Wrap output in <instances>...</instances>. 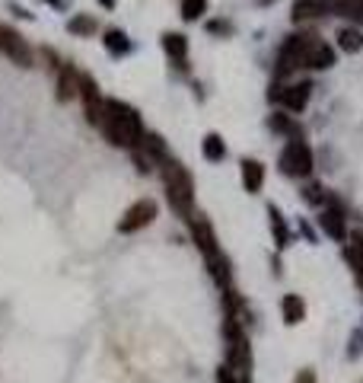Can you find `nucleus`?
Segmentation results:
<instances>
[{"label": "nucleus", "mask_w": 363, "mask_h": 383, "mask_svg": "<svg viewBox=\"0 0 363 383\" xmlns=\"http://www.w3.org/2000/svg\"><path fill=\"white\" fill-rule=\"evenodd\" d=\"M103 134L115 147H131L138 150L144 141V125H140L138 109H131L121 99H105V115H103Z\"/></svg>", "instance_id": "nucleus-1"}, {"label": "nucleus", "mask_w": 363, "mask_h": 383, "mask_svg": "<svg viewBox=\"0 0 363 383\" xmlns=\"http://www.w3.org/2000/svg\"><path fill=\"white\" fill-rule=\"evenodd\" d=\"M223 335H226V368L233 370L236 383H249V374H252V349H249V335L242 329L239 316L226 313Z\"/></svg>", "instance_id": "nucleus-2"}, {"label": "nucleus", "mask_w": 363, "mask_h": 383, "mask_svg": "<svg viewBox=\"0 0 363 383\" xmlns=\"http://www.w3.org/2000/svg\"><path fill=\"white\" fill-rule=\"evenodd\" d=\"M192 237H194V243H198V249L204 252V262H207V268H211L213 281L230 291V262H226V256L220 252L217 233H213V227H211L207 217L192 214Z\"/></svg>", "instance_id": "nucleus-3"}, {"label": "nucleus", "mask_w": 363, "mask_h": 383, "mask_svg": "<svg viewBox=\"0 0 363 383\" xmlns=\"http://www.w3.org/2000/svg\"><path fill=\"white\" fill-rule=\"evenodd\" d=\"M163 182H166V195H169V205L176 214L192 217V205H194V182L192 173H188L182 163L166 160L163 163Z\"/></svg>", "instance_id": "nucleus-4"}, {"label": "nucleus", "mask_w": 363, "mask_h": 383, "mask_svg": "<svg viewBox=\"0 0 363 383\" xmlns=\"http://www.w3.org/2000/svg\"><path fill=\"white\" fill-rule=\"evenodd\" d=\"M315 42H319V39H315V35H306V32L290 35L287 42L281 45V51H277V77H287L290 70L306 67V55Z\"/></svg>", "instance_id": "nucleus-5"}, {"label": "nucleus", "mask_w": 363, "mask_h": 383, "mask_svg": "<svg viewBox=\"0 0 363 383\" xmlns=\"http://www.w3.org/2000/svg\"><path fill=\"white\" fill-rule=\"evenodd\" d=\"M281 169L287 176H309L312 173V150L303 138H290L281 153Z\"/></svg>", "instance_id": "nucleus-6"}, {"label": "nucleus", "mask_w": 363, "mask_h": 383, "mask_svg": "<svg viewBox=\"0 0 363 383\" xmlns=\"http://www.w3.org/2000/svg\"><path fill=\"white\" fill-rule=\"evenodd\" d=\"M0 51H4V55H7L16 67H32V61H35L32 45H29L26 39H22L16 29H10V26H0Z\"/></svg>", "instance_id": "nucleus-7"}, {"label": "nucleus", "mask_w": 363, "mask_h": 383, "mask_svg": "<svg viewBox=\"0 0 363 383\" xmlns=\"http://www.w3.org/2000/svg\"><path fill=\"white\" fill-rule=\"evenodd\" d=\"M80 99H83V112H86V122L89 125H103V115H105V99L99 96V86L93 80V74H80Z\"/></svg>", "instance_id": "nucleus-8"}, {"label": "nucleus", "mask_w": 363, "mask_h": 383, "mask_svg": "<svg viewBox=\"0 0 363 383\" xmlns=\"http://www.w3.org/2000/svg\"><path fill=\"white\" fill-rule=\"evenodd\" d=\"M153 217H157V202L153 198H140V202H134L124 211V217L118 221V230L121 233H138L147 223H153Z\"/></svg>", "instance_id": "nucleus-9"}, {"label": "nucleus", "mask_w": 363, "mask_h": 383, "mask_svg": "<svg viewBox=\"0 0 363 383\" xmlns=\"http://www.w3.org/2000/svg\"><path fill=\"white\" fill-rule=\"evenodd\" d=\"M268 96H271V103H284L287 105L290 112H303L309 105V96H312V84H306V80H303V84H290V86H271V93H268Z\"/></svg>", "instance_id": "nucleus-10"}, {"label": "nucleus", "mask_w": 363, "mask_h": 383, "mask_svg": "<svg viewBox=\"0 0 363 383\" xmlns=\"http://www.w3.org/2000/svg\"><path fill=\"white\" fill-rule=\"evenodd\" d=\"M319 227L329 233L331 240H348V221H344V211L338 205H325L322 214H319Z\"/></svg>", "instance_id": "nucleus-11"}, {"label": "nucleus", "mask_w": 363, "mask_h": 383, "mask_svg": "<svg viewBox=\"0 0 363 383\" xmlns=\"http://www.w3.org/2000/svg\"><path fill=\"white\" fill-rule=\"evenodd\" d=\"M58 103H70L74 96H80V74H77L74 64H61L58 70Z\"/></svg>", "instance_id": "nucleus-12"}, {"label": "nucleus", "mask_w": 363, "mask_h": 383, "mask_svg": "<svg viewBox=\"0 0 363 383\" xmlns=\"http://www.w3.org/2000/svg\"><path fill=\"white\" fill-rule=\"evenodd\" d=\"M242 186H246L249 195L261 192V186H265V167L258 160H242Z\"/></svg>", "instance_id": "nucleus-13"}, {"label": "nucleus", "mask_w": 363, "mask_h": 383, "mask_svg": "<svg viewBox=\"0 0 363 383\" xmlns=\"http://www.w3.org/2000/svg\"><path fill=\"white\" fill-rule=\"evenodd\" d=\"M281 313H284V323H287V326H296V323H303V316H306V304H303L300 294H284Z\"/></svg>", "instance_id": "nucleus-14"}, {"label": "nucleus", "mask_w": 363, "mask_h": 383, "mask_svg": "<svg viewBox=\"0 0 363 383\" xmlns=\"http://www.w3.org/2000/svg\"><path fill=\"white\" fill-rule=\"evenodd\" d=\"M335 64V48L325 42H315L306 55V67H315V70H329Z\"/></svg>", "instance_id": "nucleus-15"}, {"label": "nucleus", "mask_w": 363, "mask_h": 383, "mask_svg": "<svg viewBox=\"0 0 363 383\" xmlns=\"http://www.w3.org/2000/svg\"><path fill=\"white\" fill-rule=\"evenodd\" d=\"M163 51L176 64H182V61H185V55H188V39L182 32H166L163 35Z\"/></svg>", "instance_id": "nucleus-16"}, {"label": "nucleus", "mask_w": 363, "mask_h": 383, "mask_svg": "<svg viewBox=\"0 0 363 383\" xmlns=\"http://www.w3.org/2000/svg\"><path fill=\"white\" fill-rule=\"evenodd\" d=\"M325 10H329V4H325V0H296V4H293V20L296 22L319 20V16H325Z\"/></svg>", "instance_id": "nucleus-17"}, {"label": "nucleus", "mask_w": 363, "mask_h": 383, "mask_svg": "<svg viewBox=\"0 0 363 383\" xmlns=\"http://www.w3.org/2000/svg\"><path fill=\"white\" fill-rule=\"evenodd\" d=\"M338 48L348 51V55H357V51L363 48V32L360 29H354V26L338 29Z\"/></svg>", "instance_id": "nucleus-18"}, {"label": "nucleus", "mask_w": 363, "mask_h": 383, "mask_svg": "<svg viewBox=\"0 0 363 383\" xmlns=\"http://www.w3.org/2000/svg\"><path fill=\"white\" fill-rule=\"evenodd\" d=\"M105 51L115 55V58L128 55V51H131V39L121 32V29H109V32H105Z\"/></svg>", "instance_id": "nucleus-19"}, {"label": "nucleus", "mask_w": 363, "mask_h": 383, "mask_svg": "<svg viewBox=\"0 0 363 383\" xmlns=\"http://www.w3.org/2000/svg\"><path fill=\"white\" fill-rule=\"evenodd\" d=\"M335 13H341V16H348V20H357V22H363V0H325Z\"/></svg>", "instance_id": "nucleus-20"}, {"label": "nucleus", "mask_w": 363, "mask_h": 383, "mask_svg": "<svg viewBox=\"0 0 363 383\" xmlns=\"http://www.w3.org/2000/svg\"><path fill=\"white\" fill-rule=\"evenodd\" d=\"M268 217H271V233H275V243L284 249V246L290 243V230H287V223H284V214L275 208V205H271V208H268Z\"/></svg>", "instance_id": "nucleus-21"}, {"label": "nucleus", "mask_w": 363, "mask_h": 383, "mask_svg": "<svg viewBox=\"0 0 363 383\" xmlns=\"http://www.w3.org/2000/svg\"><path fill=\"white\" fill-rule=\"evenodd\" d=\"M201 150H204V160H211V163H220L226 157V144H223L220 134H207L204 144H201Z\"/></svg>", "instance_id": "nucleus-22"}, {"label": "nucleus", "mask_w": 363, "mask_h": 383, "mask_svg": "<svg viewBox=\"0 0 363 383\" xmlns=\"http://www.w3.org/2000/svg\"><path fill=\"white\" fill-rule=\"evenodd\" d=\"M138 150H144L150 160H166V144L159 134H144V141H140Z\"/></svg>", "instance_id": "nucleus-23"}, {"label": "nucleus", "mask_w": 363, "mask_h": 383, "mask_svg": "<svg viewBox=\"0 0 363 383\" xmlns=\"http://www.w3.org/2000/svg\"><path fill=\"white\" fill-rule=\"evenodd\" d=\"M268 125H271V131H281V134H287V138H303L300 134V128L290 122V115H284V112H275L271 119H268Z\"/></svg>", "instance_id": "nucleus-24"}, {"label": "nucleus", "mask_w": 363, "mask_h": 383, "mask_svg": "<svg viewBox=\"0 0 363 383\" xmlns=\"http://www.w3.org/2000/svg\"><path fill=\"white\" fill-rule=\"evenodd\" d=\"M67 32H70V35H93V32H96V20H93V16H86V13L70 16Z\"/></svg>", "instance_id": "nucleus-25"}, {"label": "nucleus", "mask_w": 363, "mask_h": 383, "mask_svg": "<svg viewBox=\"0 0 363 383\" xmlns=\"http://www.w3.org/2000/svg\"><path fill=\"white\" fill-rule=\"evenodd\" d=\"M344 259H348V265L354 268V275H357V281H363V249L350 240L348 246H344Z\"/></svg>", "instance_id": "nucleus-26"}, {"label": "nucleus", "mask_w": 363, "mask_h": 383, "mask_svg": "<svg viewBox=\"0 0 363 383\" xmlns=\"http://www.w3.org/2000/svg\"><path fill=\"white\" fill-rule=\"evenodd\" d=\"M207 13V0H182V16L185 20H201Z\"/></svg>", "instance_id": "nucleus-27"}, {"label": "nucleus", "mask_w": 363, "mask_h": 383, "mask_svg": "<svg viewBox=\"0 0 363 383\" xmlns=\"http://www.w3.org/2000/svg\"><path fill=\"white\" fill-rule=\"evenodd\" d=\"M306 202H312V205L322 202V188H319V186H309V188H306Z\"/></svg>", "instance_id": "nucleus-28"}, {"label": "nucleus", "mask_w": 363, "mask_h": 383, "mask_svg": "<svg viewBox=\"0 0 363 383\" xmlns=\"http://www.w3.org/2000/svg\"><path fill=\"white\" fill-rule=\"evenodd\" d=\"M217 383H236V377H233V370L226 368V364H223V368H220V370H217Z\"/></svg>", "instance_id": "nucleus-29"}, {"label": "nucleus", "mask_w": 363, "mask_h": 383, "mask_svg": "<svg viewBox=\"0 0 363 383\" xmlns=\"http://www.w3.org/2000/svg\"><path fill=\"white\" fill-rule=\"evenodd\" d=\"M296 383H315L312 370H303V374H300V377H296Z\"/></svg>", "instance_id": "nucleus-30"}, {"label": "nucleus", "mask_w": 363, "mask_h": 383, "mask_svg": "<svg viewBox=\"0 0 363 383\" xmlns=\"http://www.w3.org/2000/svg\"><path fill=\"white\" fill-rule=\"evenodd\" d=\"M207 29H211V32H230V26H226V22H211Z\"/></svg>", "instance_id": "nucleus-31"}, {"label": "nucleus", "mask_w": 363, "mask_h": 383, "mask_svg": "<svg viewBox=\"0 0 363 383\" xmlns=\"http://www.w3.org/2000/svg\"><path fill=\"white\" fill-rule=\"evenodd\" d=\"M350 240H354V243L363 249V230H357V233H354V237H350Z\"/></svg>", "instance_id": "nucleus-32"}, {"label": "nucleus", "mask_w": 363, "mask_h": 383, "mask_svg": "<svg viewBox=\"0 0 363 383\" xmlns=\"http://www.w3.org/2000/svg\"><path fill=\"white\" fill-rule=\"evenodd\" d=\"M48 4H51V7H58V10L67 7V0H48Z\"/></svg>", "instance_id": "nucleus-33"}, {"label": "nucleus", "mask_w": 363, "mask_h": 383, "mask_svg": "<svg viewBox=\"0 0 363 383\" xmlns=\"http://www.w3.org/2000/svg\"><path fill=\"white\" fill-rule=\"evenodd\" d=\"M99 7H105V10H112V7H115V0H99Z\"/></svg>", "instance_id": "nucleus-34"}]
</instances>
